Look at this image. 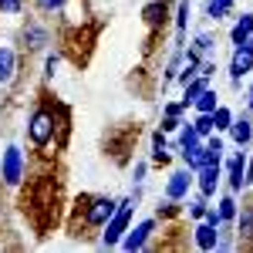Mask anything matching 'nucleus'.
Returning a JSON list of instances; mask_svg holds the SVG:
<instances>
[{"label": "nucleus", "mask_w": 253, "mask_h": 253, "mask_svg": "<svg viewBox=\"0 0 253 253\" xmlns=\"http://www.w3.org/2000/svg\"><path fill=\"white\" fill-rule=\"evenodd\" d=\"M236 240L240 247H253V203H243V210H236Z\"/></svg>", "instance_id": "nucleus-8"}, {"label": "nucleus", "mask_w": 253, "mask_h": 253, "mask_svg": "<svg viewBox=\"0 0 253 253\" xmlns=\"http://www.w3.org/2000/svg\"><path fill=\"white\" fill-rule=\"evenodd\" d=\"M236 210H240V203H236L233 193H226L223 199H219V206H216V213H219V219H223V223H233V219H236Z\"/></svg>", "instance_id": "nucleus-20"}, {"label": "nucleus", "mask_w": 253, "mask_h": 253, "mask_svg": "<svg viewBox=\"0 0 253 253\" xmlns=\"http://www.w3.org/2000/svg\"><path fill=\"white\" fill-rule=\"evenodd\" d=\"M47 41H51V31H47L44 24H34V20H31V24L24 27V47H27V51H41Z\"/></svg>", "instance_id": "nucleus-12"}, {"label": "nucleus", "mask_w": 253, "mask_h": 253, "mask_svg": "<svg viewBox=\"0 0 253 253\" xmlns=\"http://www.w3.org/2000/svg\"><path fill=\"white\" fill-rule=\"evenodd\" d=\"M0 216H3V199H0Z\"/></svg>", "instance_id": "nucleus-39"}, {"label": "nucleus", "mask_w": 253, "mask_h": 253, "mask_svg": "<svg viewBox=\"0 0 253 253\" xmlns=\"http://www.w3.org/2000/svg\"><path fill=\"white\" fill-rule=\"evenodd\" d=\"M247 108L253 112V84H250V95H247Z\"/></svg>", "instance_id": "nucleus-38"}, {"label": "nucleus", "mask_w": 253, "mask_h": 253, "mask_svg": "<svg viewBox=\"0 0 253 253\" xmlns=\"http://www.w3.org/2000/svg\"><path fill=\"white\" fill-rule=\"evenodd\" d=\"M203 223H210V226H223V219H219L216 210H206V213H203Z\"/></svg>", "instance_id": "nucleus-33"}, {"label": "nucleus", "mask_w": 253, "mask_h": 253, "mask_svg": "<svg viewBox=\"0 0 253 253\" xmlns=\"http://www.w3.org/2000/svg\"><path fill=\"white\" fill-rule=\"evenodd\" d=\"M226 182H230V193H243V186H247V156L243 152H236L230 159V166H226Z\"/></svg>", "instance_id": "nucleus-9"}, {"label": "nucleus", "mask_w": 253, "mask_h": 253, "mask_svg": "<svg viewBox=\"0 0 253 253\" xmlns=\"http://www.w3.org/2000/svg\"><path fill=\"white\" fill-rule=\"evenodd\" d=\"M253 71V51H243V47H236L233 51V61H230V81L240 84L243 75H250Z\"/></svg>", "instance_id": "nucleus-11"}, {"label": "nucleus", "mask_w": 253, "mask_h": 253, "mask_svg": "<svg viewBox=\"0 0 253 253\" xmlns=\"http://www.w3.org/2000/svg\"><path fill=\"white\" fill-rule=\"evenodd\" d=\"M213 44H216V41H213V34H199L193 47L199 51V54H206V51H213Z\"/></svg>", "instance_id": "nucleus-27"}, {"label": "nucleus", "mask_w": 253, "mask_h": 253, "mask_svg": "<svg viewBox=\"0 0 253 253\" xmlns=\"http://www.w3.org/2000/svg\"><path fill=\"white\" fill-rule=\"evenodd\" d=\"M14 78H17V54L14 47L0 44V84H10Z\"/></svg>", "instance_id": "nucleus-14"}, {"label": "nucleus", "mask_w": 253, "mask_h": 253, "mask_svg": "<svg viewBox=\"0 0 253 253\" xmlns=\"http://www.w3.org/2000/svg\"><path fill=\"white\" fill-rule=\"evenodd\" d=\"M230 122H233V112H230L226 105H216V112H213V125H216V132H226V128H230Z\"/></svg>", "instance_id": "nucleus-25"}, {"label": "nucleus", "mask_w": 253, "mask_h": 253, "mask_svg": "<svg viewBox=\"0 0 253 253\" xmlns=\"http://www.w3.org/2000/svg\"><path fill=\"white\" fill-rule=\"evenodd\" d=\"M142 20L159 31V27H166V20H169V0H152V3H145L142 7Z\"/></svg>", "instance_id": "nucleus-10"}, {"label": "nucleus", "mask_w": 253, "mask_h": 253, "mask_svg": "<svg viewBox=\"0 0 253 253\" xmlns=\"http://www.w3.org/2000/svg\"><path fill=\"white\" fill-rule=\"evenodd\" d=\"M206 210H210V203H206V196L199 193L193 203H189V216H193V219H203V213H206Z\"/></svg>", "instance_id": "nucleus-26"}, {"label": "nucleus", "mask_w": 253, "mask_h": 253, "mask_svg": "<svg viewBox=\"0 0 253 253\" xmlns=\"http://www.w3.org/2000/svg\"><path fill=\"white\" fill-rule=\"evenodd\" d=\"M230 3H236V0H230Z\"/></svg>", "instance_id": "nucleus-40"}, {"label": "nucleus", "mask_w": 253, "mask_h": 253, "mask_svg": "<svg viewBox=\"0 0 253 253\" xmlns=\"http://www.w3.org/2000/svg\"><path fill=\"white\" fill-rule=\"evenodd\" d=\"M0 179L10 189L20 186V179H24V152H20L17 145H7L3 149V156H0Z\"/></svg>", "instance_id": "nucleus-4"}, {"label": "nucleus", "mask_w": 253, "mask_h": 253, "mask_svg": "<svg viewBox=\"0 0 253 253\" xmlns=\"http://www.w3.org/2000/svg\"><path fill=\"white\" fill-rule=\"evenodd\" d=\"M152 233H156V219H142L135 230H125V236H122V250L135 253V250H145L149 247V240H152Z\"/></svg>", "instance_id": "nucleus-5"}, {"label": "nucleus", "mask_w": 253, "mask_h": 253, "mask_svg": "<svg viewBox=\"0 0 253 253\" xmlns=\"http://www.w3.org/2000/svg\"><path fill=\"white\" fill-rule=\"evenodd\" d=\"M182 112H186L182 105H166V115H179V118H182Z\"/></svg>", "instance_id": "nucleus-35"}, {"label": "nucleus", "mask_w": 253, "mask_h": 253, "mask_svg": "<svg viewBox=\"0 0 253 253\" xmlns=\"http://www.w3.org/2000/svg\"><path fill=\"white\" fill-rule=\"evenodd\" d=\"M199 142H203V138L196 135L193 122H182V125H179V149H182V152H193Z\"/></svg>", "instance_id": "nucleus-18"}, {"label": "nucleus", "mask_w": 253, "mask_h": 253, "mask_svg": "<svg viewBox=\"0 0 253 253\" xmlns=\"http://www.w3.org/2000/svg\"><path fill=\"white\" fill-rule=\"evenodd\" d=\"M226 132H230V138L243 149V145H250V142H253V122H250V118H233Z\"/></svg>", "instance_id": "nucleus-15"}, {"label": "nucleus", "mask_w": 253, "mask_h": 253, "mask_svg": "<svg viewBox=\"0 0 253 253\" xmlns=\"http://www.w3.org/2000/svg\"><path fill=\"white\" fill-rule=\"evenodd\" d=\"M58 64H61V54H47V61H44V78H54Z\"/></svg>", "instance_id": "nucleus-30"}, {"label": "nucleus", "mask_w": 253, "mask_h": 253, "mask_svg": "<svg viewBox=\"0 0 253 253\" xmlns=\"http://www.w3.org/2000/svg\"><path fill=\"white\" fill-rule=\"evenodd\" d=\"M152 162H156V166H166V162H169V138H166L162 128L152 135Z\"/></svg>", "instance_id": "nucleus-16"}, {"label": "nucleus", "mask_w": 253, "mask_h": 253, "mask_svg": "<svg viewBox=\"0 0 253 253\" xmlns=\"http://www.w3.org/2000/svg\"><path fill=\"white\" fill-rule=\"evenodd\" d=\"M236 47H243V51H253V34L247 41H243V44H236Z\"/></svg>", "instance_id": "nucleus-36"}, {"label": "nucleus", "mask_w": 253, "mask_h": 253, "mask_svg": "<svg viewBox=\"0 0 253 253\" xmlns=\"http://www.w3.org/2000/svg\"><path fill=\"white\" fill-rule=\"evenodd\" d=\"M189 186H193V169H175V172L169 175V182H166V199L182 203V199L189 196Z\"/></svg>", "instance_id": "nucleus-6"}, {"label": "nucleus", "mask_w": 253, "mask_h": 253, "mask_svg": "<svg viewBox=\"0 0 253 253\" xmlns=\"http://www.w3.org/2000/svg\"><path fill=\"white\" fill-rule=\"evenodd\" d=\"M230 10H233V3H230V0H206V17L216 20V24L226 17Z\"/></svg>", "instance_id": "nucleus-22"}, {"label": "nucleus", "mask_w": 253, "mask_h": 253, "mask_svg": "<svg viewBox=\"0 0 253 253\" xmlns=\"http://www.w3.org/2000/svg\"><path fill=\"white\" fill-rule=\"evenodd\" d=\"M253 34V14H243V17L233 24V31H230V41H233V47L236 44H243V41Z\"/></svg>", "instance_id": "nucleus-17"}, {"label": "nucleus", "mask_w": 253, "mask_h": 253, "mask_svg": "<svg viewBox=\"0 0 253 253\" xmlns=\"http://www.w3.org/2000/svg\"><path fill=\"white\" fill-rule=\"evenodd\" d=\"M24 0H0V14H20Z\"/></svg>", "instance_id": "nucleus-28"}, {"label": "nucleus", "mask_w": 253, "mask_h": 253, "mask_svg": "<svg viewBox=\"0 0 253 253\" xmlns=\"http://www.w3.org/2000/svg\"><path fill=\"white\" fill-rule=\"evenodd\" d=\"M128 226H132V199H122L112 219L101 226V247H118Z\"/></svg>", "instance_id": "nucleus-3"}, {"label": "nucleus", "mask_w": 253, "mask_h": 253, "mask_svg": "<svg viewBox=\"0 0 253 253\" xmlns=\"http://www.w3.org/2000/svg\"><path fill=\"white\" fill-rule=\"evenodd\" d=\"M64 128H68V108L51 105V101H41L38 108L31 112V118H27V142L38 152H44L54 142V135L64 132Z\"/></svg>", "instance_id": "nucleus-1"}, {"label": "nucleus", "mask_w": 253, "mask_h": 253, "mask_svg": "<svg viewBox=\"0 0 253 253\" xmlns=\"http://www.w3.org/2000/svg\"><path fill=\"white\" fill-rule=\"evenodd\" d=\"M193 128H196V135H199V138L213 135V132H216V125H213V112H196Z\"/></svg>", "instance_id": "nucleus-21"}, {"label": "nucleus", "mask_w": 253, "mask_h": 253, "mask_svg": "<svg viewBox=\"0 0 253 253\" xmlns=\"http://www.w3.org/2000/svg\"><path fill=\"white\" fill-rule=\"evenodd\" d=\"M203 88H210V78L196 75V78L189 81V84H186V95H182V101H179V105H182V108H189V105H193L196 98H199V91H203Z\"/></svg>", "instance_id": "nucleus-19"}, {"label": "nucleus", "mask_w": 253, "mask_h": 253, "mask_svg": "<svg viewBox=\"0 0 253 253\" xmlns=\"http://www.w3.org/2000/svg\"><path fill=\"white\" fill-rule=\"evenodd\" d=\"M216 105H219V98H216L213 88H203V91H199V98L193 101L196 112H216Z\"/></svg>", "instance_id": "nucleus-23"}, {"label": "nucleus", "mask_w": 253, "mask_h": 253, "mask_svg": "<svg viewBox=\"0 0 253 253\" xmlns=\"http://www.w3.org/2000/svg\"><path fill=\"white\" fill-rule=\"evenodd\" d=\"M159 216H179V203H175V199L159 203Z\"/></svg>", "instance_id": "nucleus-31"}, {"label": "nucleus", "mask_w": 253, "mask_h": 253, "mask_svg": "<svg viewBox=\"0 0 253 253\" xmlns=\"http://www.w3.org/2000/svg\"><path fill=\"white\" fill-rule=\"evenodd\" d=\"M145 169H149L145 162H135V169H132V179H135V182H142V179H145Z\"/></svg>", "instance_id": "nucleus-34"}, {"label": "nucleus", "mask_w": 253, "mask_h": 253, "mask_svg": "<svg viewBox=\"0 0 253 253\" xmlns=\"http://www.w3.org/2000/svg\"><path fill=\"white\" fill-rule=\"evenodd\" d=\"M186 27H189V0H179L175 7V31H179V44L186 38Z\"/></svg>", "instance_id": "nucleus-24"}, {"label": "nucleus", "mask_w": 253, "mask_h": 253, "mask_svg": "<svg viewBox=\"0 0 253 253\" xmlns=\"http://www.w3.org/2000/svg\"><path fill=\"white\" fill-rule=\"evenodd\" d=\"M179 125H182V122H179V115H166V118H162V132H166V135H169V132H175Z\"/></svg>", "instance_id": "nucleus-32"}, {"label": "nucleus", "mask_w": 253, "mask_h": 253, "mask_svg": "<svg viewBox=\"0 0 253 253\" xmlns=\"http://www.w3.org/2000/svg\"><path fill=\"white\" fill-rule=\"evenodd\" d=\"M247 182L253 186V162H247Z\"/></svg>", "instance_id": "nucleus-37"}, {"label": "nucleus", "mask_w": 253, "mask_h": 253, "mask_svg": "<svg viewBox=\"0 0 253 253\" xmlns=\"http://www.w3.org/2000/svg\"><path fill=\"white\" fill-rule=\"evenodd\" d=\"M81 206V230H101L108 219H112V213L118 210V203L112 199V196H81L78 199Z\"/></svg>", "instance_id": "nucleus-2"}, {"label": "nucleus", "mask_w": 253, "mask_h": 253, "mask_svg": "<svg viewBox=\"0 0 253 253\" xmlns=\"http://www.w3.org/2000/svg\"><path fill=\"white\" fill-rule=\"evenodd\" d=\"M219 172H223V162H216V166H203V169H196V186H199V193L206 196H216V186H219Z\"/></svg>", "instance_id": "nucleus-7"}, {"label": "nucleus", "mask_w": 253, "mask_h": 253, "mask_svg": "<svg viewBox=\"0 0 253 253\" xmlns=\"http://www.w3.org/2000/svg\"><path fill=\"white\" fill-rule=\"evenodd\" d=\"M193 240L199 250H216L219 247V226H210V223L199 219V226L193 230Z\"/></svg>", "instance_id": "nucleus-13"}, {"label": "nucleus", "mask_w": 253, "mask_h": 253, "mask_svg": "<svg viewBox=\"0 0 253 253\" xmlns=\"http://www.w3.org/2000/svg\"><path fill=\"white\" fill-rule=\"evenodd\" d=\"M34 3H38L44 14H54V10H61V7L68 3V0H34Z\"/></svg>", "instance_id": "nucleus-29"}]
</instances>
